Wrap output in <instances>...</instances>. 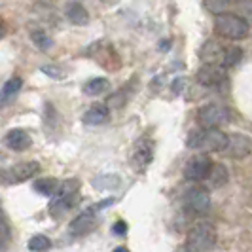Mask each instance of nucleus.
Segmentation results:
<instances>
[{
  "label": "nucleus",
  "instance_id": "obj_3",
  "mask_svg": "<svg viewBox=\"0 0 252 252\" xmlns=\"http://www.w3.org/2000/svg\"><path fill=\"white\" fill-rule=\"evenodd\" d=\"M215 29L220 36L227 40H245L249 36V23L237 13H222L215 21Z\"/></svg>",
  "mask_w": 252,
  "mask_h": 252
},
{
  "label": "nucleus",
  "instance_id": "obj_23",
  "mask_svg": "<svg viewBox=\"0 0 252 252\" xmlns=\"http://www.w3.org/2000/svg\"><path fill=\"white\" fill-rule=\"evenodd\" d=\"M51 249V241L46 237V235H42V233H38V235H32L31 239H29V251L32 252H46Z\"/></svg>",
  "mask_w": 252,
  "mask_h": 252
},
{
  "label": "nucleus",
  "instance_id": "obj_30",
  "mask_svg": "<svg viewBox=\"0 0 252 252\" xmlns=\"http://www.w3.org/2000/svg\"><path fill=\"white\" fill-rule=\"evenodd\" d=\"M4 36H6V25L0 21V40H2Z\"/></svg>",
  "mask_w": 252,
  "mask_h": 252
},
{
  "label": "nucleus",
  "instance_id": "obj_10",
  "mask_svg": "<svg viewBox=\"0 0 252 252\" xmlns=\"http://www.w3.org/2000/svg\"><path fill=\"white\" fill-rule=\"evenodd\" d=\"M152 159H154V142H152L150 139L137 140V144H135V148H133V156H131L133 167H135L139 173H142V171L152 163Z\"/></svg>",
  "mask_w": 252,
  "mask_h": 252
},
{
  "label": "nucleus",
  "instance_id": "obj_13",
  "mask_svg": "<svg viewBox=\"0 0 252 252\" xmlns=\"http://www.w3.org/2000/svg\"><path fill=\"white\" fill-rule=\"evenodd\" d=\"M226 48L216 40H209L201 50V59L207 64H220L224 66V55H226Z\"/></svg>",
  "mask_w": 252,
  "mask_h": 252
},
{
  "label": "nucleus",
  "instance_id": "obj_6",
  "mask_svg": "<svg viewBox=\"0 0 252 252\" xmlns=\"http://www.w3.org/2000/svg\"><path fill=\"white\" fill-rule=\"evenodd\" d=\"M184 207L191 215H205L211 209V193L203 186H191L184 193Z\"/></svg>",
  "mask_w": 252,
  "mask_h": 252
},
{
  "label": "nucleus",
  "instance_id": "obj_1",
  "mask_svg": "<svg viewBox=\"0 0 252 252\" xmlns=\"http://www.w3.org/2000/svg\"><path fill=\"white\" fill-rule=\"evenodd\" d=\"M229 135L222 129H195L188 135V148L201 152H226Z\"/></svg>",
  "mask_w": 252,
  "mask_h": 252
},
{
  "label": "nucleus",
  "instance_id": "obj_21",
  "mask_svg": "<svg viewBox=\"0 0 252 252\" xmlns=\"http://www.w3.org/2000/svg\"><path fill=\"white\" fill-rule=\"evenodd\" d=\"M31 40H32V44L36 46L38 50H42V51L51 50V46H53L51 36L46 31H42V29H32V31H31Z\"/></svg>",
  "mask_w": 252,
  "mask_h": 252
},
{
  "label": "nucleus",
  "instance_id": "obj_15",
  "mask_svg": "<svg viewBox=\"0 0 252 252\" xmlns=\"http://www.w3.org/2000/svg\"><path fill=\"white\" fill-rule=\"evenodd\" d=\"M64 13H66V17H68V21L72 23V25H88L89 23V13L88 10L80 4V2H68L66 4V8H64Z\"/></svg>",
  "mask_w": 252,
  "mask_h": 252
},
{
  "label": "nucleus",
  "instance_id": "obj_25",
  "mask_svg": "<svg viewBox=\"0 0 252 252\" xmlns=\"http://www.w3.org/2000/svg\"><path fill=\"white\" fill-rule=\"evenodd\" d=\"M241 59H243V50L237 48V46H227L226 55H224V68H226V66H235V64H239Z\"/></svg>",
  "mask_w": 252,
  "mask_h": 252
},
{
  "label": "nucleus",
  "instance_id": "obj_31",
  "mask_svg": "<svg viewBox=\"0 0 252 252\" xmlns=\"http://www.w3.org/2000/svg\"><path fill=\"white\" fill-rule=\"evenodd\" d=\"M178 252H191L188 249V247H186V245H182V247H180V249H178Z\"/></svg>",
  "mask_w": 252,
  "mask_h": 252
},
{
  "label": "nucleus",
  "instance_id": "obj_4",
  "mask_svg": "<svg viewBox=\"0 0 252 252\" xmlns=\"http://www.w3.org/2000/svg\"><path fill=\"white\" fill-rule=\"evenodd\" d=\"M42 171L38 161H21L8 169H0V184L2 186H12V184H21L31 178H34Z\"/></svg>",
  "mask_w": 252,
  "mask_h": 252
},
{
  "label": "nucleus",
  "instance_id": "obj_14",
  "mask_svg": "<svg viewBox=\"0 0 252 252\" xmlns=\"http://www.w3.org/2000/svg\"><path fill=\"white\" fill-rule=\"evenodd\" d=\"M110 118V108L108 104L104 102H95L93 106H89L86 114H84V124L86 126H101V124H106Z\"/></svg>",
  "mask_w": 252,
  "mask_h": 252
},
{
  "label": "nucleus",
  "instance_id": "obj_22",
  "mask_svg": "<svg viewBox=\"0 0 252 252\" xmlns=\"http://www.w3.org/2000/svg\"><path fill=\"white\" fill-rule=\"evenodd\" d=\"M203 8L213 15H222V13H227V8H229V0H203Z\"/></svg>",
  "mask_w": 252,
  "mask_h": 252
},
{
  "label": "nucleus",
  "instance_id": "obj_34",
  "mask_svg": "<svg viewBox=\"0 0 252 252\" xmlns=\"http://www.w3.org/2000/svg\"><path fill=\"white\" fill-rule=\"evenodd\" d=\"M0 101H2V95H0Z\"/></svg>",
  "mask_w": 252,
  "mask_h": 252
},
{
  "label": "nucleus",
  "instance_id": "obj_2",
  "mask_svg": "<svg viewBox=\"0 0 252 252\" xmlns=\"http://www.w3.org/2000/svg\"><path fill=\"white\" fill-rule=\"evenodd\" d=\"M191 252H209L215 249L216 245V227L207 222V220H201L197 224L189 227L188 237H186V243H184Z\"/></svg>",
  "mask_w": 252,
  "mask_h": 252
},
{
  "label": "nucleus",
  "instance_id": "obj_16",
  "mask_svg": "<svg viewBox=\"0 0 252 252\" xmlns=\"http://www.w3.org/2000/svg\"><path fill=\"white\" fill-rule=\"evenodd\" d=\"M76 203H78V197H55L50 205V215L55 218V220H59V218H63L72 207H74Z\"/></svg>",
  "mask_w": 252,
  "mask_h": 252
},
{
  "label": "nucleus",
  "instance_id": "obj_18",
  "mask_svg": "<svg viewBox=\"0 0 252 252\" xmlns=\"http://www.w3.org/2000/svg\"><path fill=\"white\" fill-rule=\"evenodd\" d=\"M59 186H61V182L57 180V178H36L34 180V191L40 193V195H46V197H50V195H55L57 191H59Z\"/></svg>",
  "mask_w": 252,
  "mask_h": 252
},
{
  "label": "nucleus",
  "instance_id": "obj_33",
  "mask_svg": "<svg viewBox=\"0 0 252 252\" xmlns=\"http://www.w3.org/2000/svg\"><path fill=\"white\" fill-rule=\"evenodd\" d=\"M229 2H241V0H229Z\"/></svg>",
  "mask_w": 252,
  "mask_h": 252
},
{
  "label": "nucleus",
  "instance_id": "obj_12",
  "mask_svg": "<svg viewBox=\"0 0 252 252\" xmlns=\"http://www.w3.org/2000/svg\"><path fill=\"white\" fill-rule=\"evenodd\" d=\"M4 144L13 152H25L31 148L32 139H31V135L27 133L25 129H12V131L6 133Z\"/></svg>",
  "mask_w": 252,
  "mask_h": 252
},
{
  "label": "nucleus",
  "instance_id": "obj_19",
  "mask_svg": "<svg viewBox=\"0 0 252 252\" xmlns=\"http://www.w3.org/2000/svg\"><path fill=\"white\" fill-rule=\"evenodd\" d=\"M207 180H209V184H211L213 188H222V186H226L227 180H229V171H227V167L224 163H215Z\"/></svg>",
  "mask_w": 252,
  "mask_h": 252
},
{
  "label": "nucleus",
  "instance_id": "obj_8",
  "mask_svg": "<svg viewBox=\"0 0 252 252\" xmlns=\"http://www.w3.org/2000/svg\"><path fill=\"white\" fill-rule=\"evenodd\" d=\"M195 80L205 86V88H220L224 82L227 80L226 68L220 64H201V68L197 70Z\"/></svg>",
  "mask_w": 252,
  "mask_h": 252
},
{
  "label": "nucleus",
  "instance_id": "obj_27",
  "mask_svg": "<svg viewBox=\"0 0 252 252\" xmlns=\"http://www.w3.org/2000/svg\"><path fill=\"white\" fill-rule=\"evenodd\" d=\"M237 15L243 17L247 23H252V0H241L237 2Z\"/></svg>",
  "mask_w": 252,
  "mask_h": 252
},
{
  "label": "nucleus",
  "instance_id": "obj_9",
  "mask_svg": "<svg viewBox=\"0 0 252 252\" xmlns=\"http://www.w3.org/2000/svg\"><path fill=\"white\" fill-rule=\"evenodd\" d=\"M97 224H99V211L95 207H91V209H86L80 216H76L68 226V231H70V235H76V237L86 235L89 231H93Z\"/></svg>",
  "mask_w": 252,
  "mask_h": 252
},
{
  "label": "nucleus",
  "instance_id": "obj_28",
  "mask_svg": "<svg viewBox=\"0 0 252 252\" xmlns=\"http://www.w3.org/2000/svg\"><path fill=\"white\" fill-rule=\"evenodd\" d=\"M42 72H44V74H48L50 78H53V80H61V78L64 76L63 68H57L55 64H50V66H42Z\"/></svg>",
  "mask_w": 252,
  "mask_h": 252
},
{
  "label": "nucleus",
  "instance_id": "obj_29",
  "mask_svg": "<svg viewBox=\"0 0 252 252\" xmlns=\"http://www.w3.org/2000/svg\"><path fill=\"white\" fill-rule=\"evenodd\" d=\"M112 233H114V235H118V237H124V235L127 233L126 220H118V222L112 226Z\"/></svg>",
  "mask_w": 252,
  "mask_h": 252
},
{
  "label": "nucleus",
  "instance_id": "obj_20",
  "mask_svg": "<svg viewBox=\"0 0 252 252\" xmlns=\"http://www.w3.org/2000/svg\"><path fill=\"white\" fill-rule=\"evenodd\" d=\"M110 89V82L106 78H91L84 84V93L89 95V97H97V95H102Z\"/></svg>",
  "mask_w": 252,
  "mask_h": 252
},
{
  "label": "nucleus",
  "instance_id": "obj_26",
  "mask_svg": "<svg viewBox=\"0 0 252 252\" xmlns=\"http://www.w3.org/2000/svg\"><path fill=\"white\" fill-rule=\"evenodd\" d=\"M21 86H23V80H21L19 76H13V78H10V80L4 84V88H2V97H4V99L13 97L15 93H19Z\"/></svg>",
  "mask_w": 252,
  "mask_h": 252
},
{
  "label": "nucleus",
  "instance_id": "obj_24",
  "mask_svg": "<svg viewBox=\"0 0 252 252\" xmlns=\"http://www.w3.org/2000/svg\"><path fill=\"white\" fill-rule=\"evenodd\" d=\"M93 186L97 189H112L120 186V177L116 175H101V177L93 178Z\"/></svg>",
  "mask_w": 252,
  "mask_h": 252
},
{
  "label": "nucleus",
  "instance_id": "obj_11",
  "mask_svg": "<svg viewBox=\"0 0 252 252\" xmlns=\"http://www.w3.org/2000/svg\"><path fill=\"white\" fill-rule=\"evenodd\" d=\"M227 156L233 159H245L252 152V140L247 135L241 133H233L229 135V142H227Z\"/></svg>",
  "mask_w": 252,
  "mask_h": 252
},
{
  "label": "nucleus",
  "instance_id": "obj_17",
  "mask_svg": "<svg viewBox=\"0 0 252 252\" xmlns=\"http://www.w3.org/2000/svg\"><path fill=\"white\" fill-rule=\"evenodd\" d=\"M12 243V224L6 211L0 205V252H4Z\"/></svg>",
  "mask_w": 252,
  "mask_h": 252
},
{
  "label": "nucleus",
  "instance_id": "obj_32",
  "mask_svg": "<svg viewBox=\"0 0 252 252\" xmlns=\"http://www.w3.org/2000/svg\"><path fill=\"white\" fill-rule=\"evenodd\" d=\"M114 252H127V249H124V247H120V249H116Z\"/></svg>",
  "mask_w": 252,
  "mask_h": 252
},
{
  "label": "nucleus",
  "instance_id": "obj_5",
  "mask_svg": "<svg viewBox=\"0 0 252 252\" xmlns=\"http://www.w3.org/2000/svg\"><path fill=\"white\" fill-rule=\"evenodd\" d=\"M227 120H229V110L224 104H218V102L205 104L197 110V124L203 129H218L220 126H224Z\"/></svg>",
  "mask_w": 252,
  "mask_h": 252
},
{
  "label": "nucleus",
  "instance_id": "obj_7",
  "mask_svg": "<svg viewBox=\"0 0 252 252\" xmlns=\"http://www.w3.org/2000/svg\"><path fill=\"white\" fill-rule=\"evenodd\" d=\"M213 159L207 154H199L188 159V163L184 165V178L189 182H203L207 180L213 169Z\"/></svg>",
  "mask_w": 252,
  "mask_h": 252
}]
</instances>
